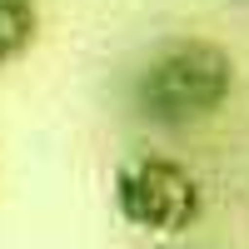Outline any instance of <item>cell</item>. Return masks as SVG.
<instances>
[{
	"mask_svg": "<svg viewBox=\"0 0 249 249\" xmlns=\"http://www.w3.org/2000/svg\"><path fill=\"white\" fill-rule=\"evenodd\" d=\"M234 90V60L214 40H175L140 70L135 105L150 124L179 130V124L210 120Z\"/></svg>",
	"mask_w": 249,
	"mask_h": 249,
	"instance_id": "obj_1",
	"label": "cell"
},
{
	"mask_svg": "<svg viewBox=\"0 0 249 249\" xmlns=\"http://www.w3.org/2000/svg\"><path fill=\"white\" fill-rule=\"evenodd\" d=\"M110 199H115V214L130 230L155 234V239H179L204 210V190L190 175V164L155 155V150H140L115 164Z\"/></svg>",
	"mask_w": 249,
	"mask_h": 249,
	"instance_id": "obj_2",
	"label": "cell"
},
{
	"mask_svg": "<svg viewBox=\"0 0 249 249\" xmlns=\"http://www.w3.org/2000/svg\"><path fill=\"white\" fill-rule=\"evenodd\" d=\"M40 35V10L35 0H0V65L20 60Z\"/></svg>",
	"mask_w": 249,
	"mask_h": 249,
	"instance_id": "obj_3",
	"label": "cell"
}]
</instances>
